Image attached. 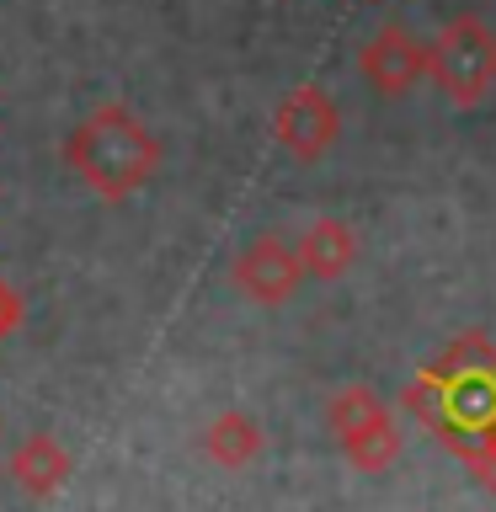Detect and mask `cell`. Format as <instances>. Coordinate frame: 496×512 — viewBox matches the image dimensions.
Returning <instances> with one entry per match:
<instances>
[{
  "instance_id": "cell-11",
  "label": "cell",
  "mask_w": 496,
  "mask_h": 512,
  "mask_svg": "<svg viewBox=\"0 0 496 512\" xmlns=\"http://www.w3.org/2000/svg\"><path fill=\"white\" fill-rule=\"evenodd\" d=\"M374 416H384V400L368 390V384H342V390L331 395V406H326V422H331L336 438H347V432L368 427Z\"/></svg>"
},
{
  "instance_id": "cell-7",
  "label": "cell",
  "mask_w": 496,
  "mask_h": 512,
  "mask_svg": "<svg viewBox=\"0 0 496 512\" xmlns=\"http://www.w3.org/2000/svg\"><path fill=\"white\" fill-rule=\"evenodd\" d=\"M6 470L27 496H54L64 480H70V454H64V443L54 432H27V438L16 443Z\"/></svg>"
},
{
  "instance_id": "cell-2",
  "label": "cell",
  "mask_w": 496,
  "mask_h": 512,
  "mask_svg": "<svg viewBox=\"0 0 496 512\" xmlns=\"http://www.w3.org/2000/svg\"><path fill=\"white\" fill-rule=\"evenodd\" d=\"M160 160H166V150L150 134V123L123 102H102L64 139V166L107 203H123L134 192H144L155 182Z\"/></svg>"
},
{
  "instance_id": "cell-5",
  "label": "cell",
  "mask_w": 496,
  "mask_h": 512,
  "mask_svg": "<svg viewBox=\"0 0 496 512\" xmlns=\"http://www.w3.org/2000/svg\"><path fill=\"white\" fill-rule=\"evenodd\" d=\"M358 70H363V80L379 96H406V91H416V80L427 75V43L416 38L411 27L390 22V27H379L374 38L363 43Z\"/></svg>"
},
{
  "instance_id": "cell-14",
  "label": "cell",
  "mask_w": 496,
  "mask_h": 512,
  "mask_svg": "<svg viewBox=\"0 0 496 512\" xmlns=\"http://www.w3.org/2000/svg\"><path fill=\"white\" fill-rule=\"evenodd\" d=\"M491 443H496V432H491Z\"/></svg>"
},
{
  "instance_id": "cell-3",
  "label": "cell",
  "mask_w": 496,
  "mask_h": 512,
  "mask_svg": "<svg viewBox=\"0 0 496 512\" xmlns=\"http://www.w3.org/2000/svg\"><path fill=\"white\" fill-rule=\"evenodd\" d=\"M427 75L454 107H475L496 91V32L480 16H454L427 43Z\"/></svg>"
},
{
  "instance_id": "cell-6",
  "label": "cell",
  "mask_w": 496,
  "mask_h": 512,
  "mask_svg": "<svg viewBox=\"0 0 496 512\" xmlns=\"http://www.w3.org/2000/svg\"><path fill=\"white\" fill-rule=\"evenodd\" d=\"M304 283V267H299V251L283 246L278 235H262L240 251L235 262V288L256 304H288L294 288Z\"/></svg>"
},
{
  "instance_id": "cell-12",
  "label": "cell",
  "mask_w": 496,
  "mask_h": 512,
  "mask_svg": "<svg viewBox=\"0 0 496 512\" xmlns=\"http://www.w3.org/2000/svg\"><path fill=\"white\" fill-rule=\"evenodd\" d=\"M22 320H27V304H22V294H16V288H11L6 278H0V342L22 331Z\"/></svg>"
},
{
  "instance_id": "cell-1",
  "label": "cell",
  "mask_w": 496,
  "mask_h": 512,
  "mask_svg": "<svg viewBox=\"0 0 496 512\" xmlns=\"http://www.w3.org/2000/svg\"><path fill=\"white\" fill-rule=\"evenodd\" d=\"M406 411L464 464L491 448L496 432V347L480 331L454 336L406 390Z\"/></svg>"
},
{
  "instance_id": "cell-8",
  "label": "cell",
  "mask_w": 496,
  "mask_h": 512,
  "mask_svg": "<svg viewBox=\"0 0 496 512\" xmlns=\"http://www.w3.org/2000/svg\"><path fill=\"white\" fill-rule=\"evenodd\" d=\"M294 251H299L304 278L336 283L352 262H358V235H352L342 219H310V230L299 235V246H294Z\"/></svg>"
},
{
  "instance_id": "cell-4",
  "label": "cell",
  "mask_w": 496,
  "mask_h": 512,
  "mask_svg": "<svg viewBox=\"0 0 496 512\" xmlns=\"http://www.w3.org/2000/svg\"><path fill=\"white\" fill-rule=\"evenodd\" d=\"M272 134L294 160H320L342 134V107L320 86H294L272 112Z\"/></svg>"
},
{
  "instance_id": "cell-10",
  "label": "cell",
  "mask_w": 496,
  "mask_h": 512,
  "mask_svg": "<svg viewBox=\"0 0 496 512\" xmlns=\"http://www.w3.org/2000/svg\"><path fill=\"white\" fill-rule=\"evenodd\" d=\"M342 443V454L358 464V470H384V464H395L400 459V427H395V416L384 411V416H374L368 427H358V432H347V438H336Z\"/></svg>"
},
{
  "instance_id": "cell-9",
  "label": "cell",
  "mask_w": 496,
  "mask_h": 512,
  "mask_svg": "<svg viewBox=\"0 0 496 512\" xmlns=\"http://www.w3.org/2000/svg\"><path fill=\"white\" fill-rule=\"evenodd\" d=\"M262 443H267L262 422L246 411H219L214 422L203 427V454L214 464H224V470H246V464L262 454Z\"/></svg>"
},
{
  "instance_id": "cell-13",
  "label": "cell",
  "mask_w": 496,
  "mask_h": 512,
  "mask_svg": "<svg viewBox=\"0 0 496 512\" xmlns=\"http://www.w3.org/2000/svg\"><path fill=\"white\" fill-rule=\"evenodd\" d=\"M470 470L480 475V486H486L491 496H496V443L486 448V454H480V459H470Z\"/></svg>"
}]
</instances>
